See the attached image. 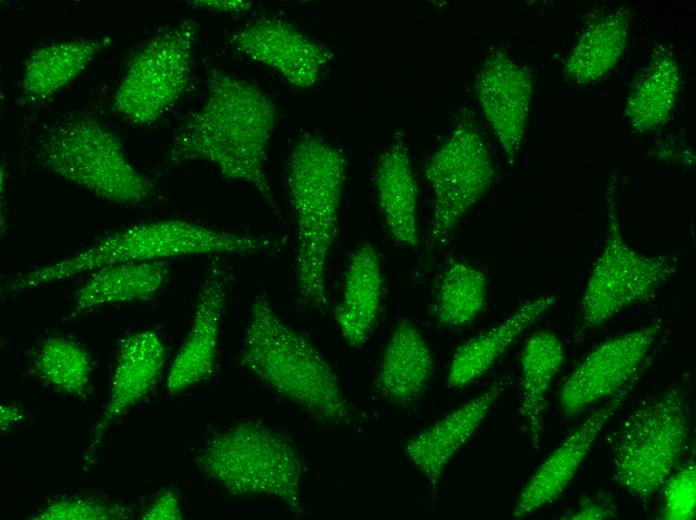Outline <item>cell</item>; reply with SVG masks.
Returning <instances> with one entry per match:
<instances>
[{
  "instance_id": "cell-1",
  "label": "cell",
  "mask_w": 696,
  "mask_h": 520,
  "mask_svg": "<svg viewBox=\"0 0 696 520\" xmlns=\"http://www.w3.org/2000/svg\"><path fill=\"white\" fill-rule=\"evenodd\" d=\"M207 81L206 99L177 130L167 161L209 162L272 204L265 164L277 116L273 101L255 85L218 69H210Z\"/></svg>"
},
{
  "instance_id": "cell-2",
  "label": "cell",
  "mask_w": 696,
  "mask_h": 520,
  "mask_svg": "<svg viewBox=\"0 0 696 520\" xmlns=\"http://www.w3.org/2000/svg\"><path fill=\"white\" fill-rule=\"evenodd\" d=\"M240 362L271 390L315 419L336 426L352 423V407L331 366L264 297H257L252 304Z\"/></svg>"
},
{
  "instance_id": "cell-3",
  "label": "cell",
  "mask_w": 696,
  "mask_h": 520,
  "mask_svg": "<svg viewBox=\"0 0 696 520\" xmlns=\"http://www.w3.org/2000/svg\"><path fill=\"white\" fill-rule=\"evenodd\" d=\"M284 241L269 236L226 232L184 220H158L129 226L60 261L15 275L4 287L17 293L121 262L161 261L205 255H256L277 252Z\"/></svg>"
},
{
  "instance_id": "cell-4",
  "label": "cell",
  "mask_w": 696,
  "mask_h": 520,
  "mask_svg": "<svg viewBox=\"0 0 696 520\" xmlns=\"http://www.w3.org/2000/svg\"><path fill=\"white\" fill-rule=\"evenodd\" d=\"M347 162L319 137L303 136L288 160L287 183L297 228L296 277L300 298L325 309L327 266L338 233Z\"/></svg>"
},
{
  "instance_id": "cell-5",
  "label": "cell",
  "mask_w": 696,
  "mask_h": 520,
  "mask_svg": "<svg viewBox=\"0 0 696 520\" xmlns=\"http://www.w3.org/2000/svg\"><path fill=\"white\" fill-rule=\"evenodd\" d=\"M199 470L235 497L268 496L304 516V464L296 446L280 432L253 421L212 436L195 457Z\"/></svg>"
},
{
  "instance_id": "cell-6",
  "label": "cell",
  "mask_w": 696,
  "mask_h": 520,
  "mask_svg": "<svg viewBox=\"0 0 696 520\" xmlns=\"http://www.w3.org/2000/svg\"><path fill=\"white\" fill-rule=\"evenodd\" d=\"M48 171L109 202L132 206L153 194L149 178L128 159L121 141L98 119L73 115L52 126L36 149Z\"/></svg>"
},
{
  "instance_id": "cell-7",
  "label": "cell",
  "mask_w": 696,
  "mask_h": 520,
  "mask_svg": "<svg viewBox=\"0 0 696 520\" xmlns=\"http://www.w3.org/2000/svg\"><path fill=\"white\" fill-rule=\"evenodd\" d=\"M690 408L673 387L645 401L622 423L612 449L613 480L643 504L663 487L690 443Z\"/></svg>"
},
{
  "instance_id": "cell-8",
  "label": "cell",
  "mask_w": 696,
  "mask_h": 520,
  "mask_svg": "<svg viewBox=\"0 0 696 520\" xmlns=\"http://www.w3.org/2000/svg\"><path fill=\"white\" fill-rule=\"evenodd\" d=\"M615 188L614 181L607 187L606 239L579 308V336L624 309L653 299L678 268L676 257L646 255L626 242L619 223Z\"/></svg>"
},
{
  "instance_id": "cell-9",
  "label": "cell",
  "mask_w": 696,
  "mask_h": 520,
  "mask_svg": "<svg viewBox=\"0 0 696 520\" xmlns=\"http://www.w3.org/2000/svg\"><path fill=\"white\" fill-rule=\"evenodd\" d=\"M198 24L185 20L159 30L131 58L112 107L125 120L150 125L181 98L191 79Z\"/></svg>"
},
{
  "instance_id": "cell-10",
  "label": "cell",
  "mask_w": 696,
  "mask_h": 520,
  "mask_svg": "<svg viewBox=\"0 0 696 520\" xmlns=\"http://www.w3.org/2000/svg\"><path fill=\"white\" fill-rule=\"evenodd\" d=\"M433 192L431 244L439 249L483 197L495 178L486 142L470 115L464 113L424 169Z\"/></svg>"
},
{
  "instance_id": "cell-11",
  "label": "cell",
  "mask_w": 696,
  "mask_h": 520,
  "mask_svg": "<svg viewBox=\"0 0 696 520\" xmlns=\"http://www.w3.org/2000/svg\"><path fill=\"white\" fill-rule=\"evenodd\" d=\"M661 328L660 321L651 322L613 337L587 354L561 387L564 414L574 416L639 378Z\"/></svg>"
},
{
  "instance_id": "cell-12",
  "label": "cell",
  "mask_w": 696,
  "mask_h": 520,
  "mask_svg": "<svg viewBox=\"0 0 696 520\" xmlns=\"http://www.w3.org/2000/svg\"><path fill=\"white\" fill-rule=\"evenodd\" d=\"M231 279L227 263L215 257L199 290L188 334L168 371L166 388L170 394H179L214 374Z\"/></svg>"
},
{
  "instance_id": "cell-13",
  "label": "cell",
  "mask_w": 696,
  "mask_h": 520,
  "mask_svg": "<svg viewBox=\"0 0 696 520\" xmlns=\"http://www.w3.org/2000/svg\"><path fill=\"white\" fill-rule=\"evenodd\" d=\"M231 43L248 59L275 70L299 88L313 86L332 58L325 46L278 17L250 21Z\"/></svg>"
},
{
  "instance_id": "cell-14",
  "label": "cell",
  "mask_w": 696,
  "mask_h": 520,
  "mask_svg": "<svg viewBox=\"0 0 696 520\" xmlns=\"http://www.w3.org/2000/svg\"><path fill=\"white\" fill-rule=\"evenodd\" d=\"M481 109L511 163L520 150L533 95L531 74L506 53L496 51L475 82Z\"/></svg>"
},
{
  "instance_id": "cell-15",
  "label": "cell",
  "mask_w": 696,
  "mask_h": 520,
  "mask_svg": "<svg viewBox=\"0 0 696 520\" xmlns=\"http://www.w3.org/2000/svg\"><path fill=\"white\" fill-rule=\"evenodd\" d=\"M638 379H633L610 397L544 460L521 491L513 510L514 518L530 515L559 498L572 481L600 431L622 406Z\"/></svg>"
},
{
  "instance_id": "cell-16",
  "label": "cell",
  "mask_w": 696,
  "mask_h": 520,
  "mask_svg": "<svg viewBox=\"0 0 696 520\" xmlns=\"http://www.w3.org/2000/svg\"><path fill=\"white\" fill-rule=\"evenodd\" d=\"M165 358V346L153 331L136 332L122 340L109 399L90 433L86 463L94 459L108 429L153 389L161 376Z\"/></svg>"
},
{
  "instance_id": "cell-17",
  "label": "cell",
  "mask_w": 696,
  "mask_h": 520,
  "mask_svg": "<svg viewBox=\"0 0 696 520\" xmlns=\"http://www.w3.org/2000/svg\"><path fill=\"white\" fill-rule=\"evenodd\" d=\"M511 383L496 380L480 395L464 403L411 438L406 453L435 492L443 471L455 453L470 439L490 409Z\"/></svg>"
},
{
  "instance_id": "cell-18",
  "label": "cell",
  "mask_w": 696,
  "mask_h": 520,
  "mask_svg": "<svg viewBox=\"0 0 696 520\" xmlns=\"http://www.w3.org/2000/svg\"><path fill=\"white\" fill-rule=\"evenodd\" d=\"M433 369L432 353L424 337L413 324L402 321L386 344L376 386L388 402L411 408L424 396Z\"/></svg>"
},
{
  "instance_id": "cell-19",
  "label": "cell",
  "mask_w": 696,
  "mask_h": 520,
  "mask_svg": "<svg viewBox=\"0 0 696 520\" xmlns=\"http://www.w3.org/2000/svg\"><path fill=\"white\" fill-rule=\"evenodd\" d=\"M384 280L380 260L371 244L360 245L351 255L343 292L334 317L345 341L362 347L380 314Z\"/></svg>"
},
{
  "instance_id": "cell-20",
  "label": "cell",
  "mask_w": 696,
  "mask_h": 520,
  "mask_svg": "<svg viewBox=\"0 0 696 520\" xmlns=\"http://www.w3.org/2000/svg\"><path fill=\"white\" fill-rule=\"evenodd\" d=\"M555 302L554 295L530 299L501 323L459 346L450 363L448 384L462 388L481 377Z\"/></svg>"
},
{
  "instance_id": "cell-21",
  "label": "cell",
  "mask_w": 696,
  "mask_h": 520,
  "mask_svg": "<svg viewBox=\"0 0 696 520\" xmlns=\"http://www.w3.org/2000/svg\"><path fill=\"white\" fill-rule=\"evenodd\" d=\"M377 201L386 227L402 246L418 245V189L409 153L401 137L380 156L375 176Z\"/></svg>"
},
{
  "instance_id": "cell-22",
  "label": "cell",
  "mask_w": 696,
  "mask_h": 520,
  "mask_svg": "<svg viewBox=\"0 0 696 520\" xmlns=\"http://www.w3.org/2000/svg\"><path fill=\"white\" fill-rule=\"evenodd\" d=\"M167 277L168 268L163 261L121 262L100 267L76 292L70 317L103 306L149 300L159 292Z\"/></svg>"
},
{
  "instance_id": "cell-23",
  "label": "cell",
  "mask_w": 696,
  "mask_h": 520,
  "mask_svg": "<svg viewBox=\"0 0 696 520\" xmlns=\"http://www.w3.org/2000/svg\"><path fill=\"white\" fill-rule=\"evenodd\" d=\"M110 40L74 39L37 48L28 58L21 81L29 103H43L80 75Z\"/></svg>"
},
{
  "instance_id": "cell-24",
  "label": "cell",
  "mask_w": 696,
  "mask_h": 520,
  "mask_svg": "<svg viewBox=\"0 0 696 520\" xmlns=\"http://www.w3.org/2000/svg\"><path fill=\"white\" fill-rule=\"evenodd\" d=\"M564 357L561 340L547 331L531 335L521 354L520 414L535 450L542 441L546 395Z\"/></svg>"
},
{
  "instance_id": "cell-25",
  "label": "cell",
  "mask_w": 696,
  "mask_h": 520,
  "mask_svg": "<svg viewBox=\"0 0 696 520\" xmlns=\"http://www.w3.org/2000/svg\"><path fill=\"white\" fill-rule=\"evenodd\" d=\"M680 81L674 55L667 48L658 47L627 98L626 115L636 131L646 133L665 124L675 107Z\"/></svg>"
},
{
  "instance_id": "cell-26",
  "label": "cell",
  "mask_w": 696,
  "mask_h": 520,
  "mask_svg": "<svg viewBox=\"0 0 696 520\" xmlns=\"http://www.w3.org/2000/svg\"><path fill=\"white\" fill-rule=\"evenodd\" d=\"M629 10L621 7L591 22L581 33L564 66V74L577 84L605 76L626 48Z\"/></svg>"
},
{
  "instance_id": "cell-27",
  "label": "cell",
  "mask_w": 696,
  "mask_h": 520,
  "mask_svg": "<svg viewBox=\"0 0 696 520\" xmlns=\"http://www.w3.org/2000/svg\"><path fill=\"white\" fill-rule=\"evenodd\" d=\"M487 286V276L481 269L449 259L437 285L432 317L444 328L469 325L484 308Z\"/></svg>"
},
{
  "instance_id": "cell-28",
  "label": "cell",
  "mask_w": 696,
  "mask_h": 520,
  "mask_svg": "<svg viewBox=\"0 0 696 520\" xmlns=\"http://www.w3.org/2000/svg\"><path fill=\"white\" fill-rule=\"evenodd\" d=\"M31 370L37 378L66 395L84 397L89 391L91 357L85 348L69 338L53 336L43 341L32 357Z\"/></svg>"
},
{
  "instance_id": "cell-29",
  "label": "cell",
  "mask_w": 696,
  "mask_h": 520,
  "mask_svg": "<svg viewBox=\"0 0 696 520\" xmlns=\"http://www.w3.org/2000/svg\"><path fill=\"white\" fill-rule=\"evenodd\" d=\"M131 517L123 504L93 497H60L46 504L32 518L36 520H119Z\"/></svg>"
},
{
  "instance_id": "cell-30",
  "label": "cell",
  "mask_w": 696,
  "mask_h": 520,
  "mask_svg": "<svg viewBox=\"0 0 696 520\" xmlns=\"http://www.w3.org/2000/svg\"><path fill=\"white\" fill-rule=\"evenodd\" d=\"M661 517L671 520H690L696 512L695 463L690 461L674 472L662 487Z\"/></svg>"
},
{
  "instance_id": "cell-31",
  "label": "cell",
  "mask_w": 696,
  "mask_h": 520,
  "mask_svg": "<svg viewBox=\"0 0 696 520\" xmlns=\"http://www.w3.org/2000/svg\"><path fill=\"white\" fill-rule=\"evenodd\" d=\"M141 518L146 520L182 519V509L178 494L172 489H164L145 508Z\"/></svg>"
},
{
  "instance_id": "cell-32",
  "label": "cell",
  "mask_w": 696,
  "mask_h": 520,
  "mask_svg": "<svg viewBox=\"0 0 696 520\" xmlns=\"http://www.w3.org/2000/svg\"><path fill=\"white\" fill-rule=\"evenodd\" d=\"M615 510L616 508L610 500H606L605 498H587L578 505L575 511L564 518L586 520L607 519L616 515Z\"/></svg>"
},
{
  "instance_id": "cell-33",
  "label": "cell",
  "mask_w": 696,
  "mask_h": 520,
  "mask_svg": "<svg viewBox=\"0 0 696 520\" xmlns=\"http://www.w3.org/2000/svg\"><path fill=\"white\" fill-rule=\"evenodd\" d=\"M192 6L208 11L223 12V13H242L250 10L251 2L242 0H206L192 1Z\"/></svg>"
},
{
  "instance_id": "cell-34",
  "label": "cell",
  "mask_w": 696,
  "mask_h": 520,
  "mask_svg": "<svg viewBox=\"0 0 696 520\" xmlns=\"http://www.w3.org/2000/svg\"><path fill=\"white\" fill-rule=\"evenodd\" d=\"M23 409L15 404H2L0 406V424L1 430L6 431L14 424L20 422L24 418Z\"/></svg>"
}]
</instances>
